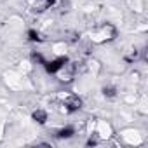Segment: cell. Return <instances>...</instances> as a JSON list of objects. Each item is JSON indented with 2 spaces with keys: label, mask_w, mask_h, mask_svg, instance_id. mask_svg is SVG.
<instances>
[{
  "label": "cell",
  "mask_w": 148,
  "mask_h": 148,
  "mask_svg": "<svg viewBox=\"0 0 148 148\" xmlns=\"http://www.w3.org/2000/svg\"><path fill=\"white\" fill-rule=\"evenodd\" d=\"M115 33H117V28L112 23H103V25L94 26L89 32V40L94 44H105V42L112 40L115 37Z\"/></svg>",
  "instance_id": "2"
},
{
  "label": "cell",
  "mask_w": 148,
  "mask_h": 148,
  "mask_svg": "<svg viewBox=\"0 0 148 148\" xmlns=\"http://www.w3.org/2000/svg\"><path fill=\"white\" fill-rule=\"evenodd\" d=\"M51 2L52 0H28V4L33 11H45L51 7Z\"/></svg>",
  "instance_id": "6"
},
{
  "label": "cell",
  "mask_w": 148,
  "mask_h": 148,
  "mask_svg": "<svg viewBox=\"0 0 148 148\" xmlns=\"http://www.w3.org/2000/svg\"><path fill=\"white\" fill-rule=\"evenodd\" d=\"M75 73H77V68L71 63H66V64H61L56 70V79L61 80V82H71L75 79Z\"/></svg>",
  "instance_id": "5"
},
{
  "label": "cell",
  "mask_w": 148,
  "mask_h": 148,
  "mask_svg": "<svg viewBox=\"0 0 148 148\" xmlns=\"http://www.w3.org/2000/svg\"><path fill=\"white\" fill-rule=\"evenodd\" d=\"M91 132H94L96 138H99L101 141H108L112 136H113V127L108 120H103V119H98L91 124Z\"/></svg>",
  "instance_id": "3"
},
{
  "label": "cell",
  "mask_w": 148,
  "mask_h": 148,
  "mask_svg": "<svg viewBox=\"0 0 148 148\" xmlns=\"http://www.w3.org/2000/svg\"><path fill=\"white\" fill-rule=\"evenodd\" d=\"M0 2H2V0H0Z\"/></svg>",
  "instance_id": "8"
},
{
  "label": "cell",
  "mask_w": 148,
  "mask_h": 148,
  "mask_svg": "<svg viewBox=\"0 0 148 148\" xmlns=\"http://www.w3.org/2000/svg\"><path fill=\"white\" fill-rule=\"evenodd\" d=\"M119 138H120L122 143L127 145V146H139V145H143V141H145V136L141 134V131H138V129H134V127L122 129V131L119 132Z\"/></svg>",
  "instance_id": "4"
},
{
  "label": "cell",
  "mask_w": 148,
  "mask_h": 148,
  "mask_svg": "<svg viewBox=\"0 0 148 148\" xmlns=\"http://www.w3.org/2000/svg\"><path fill=\"white\" fill-rule=\"evenodd\" d=\"M4 132H5V124H4V120H0V138L4 136Z\"/></svg>",
  "instance_id": "7"
},
{
  "label": "cell",
  "mask_w": 148,
  "mask_h": 148,
  "mask_svg": "<svg viewBox=\"0 0 148 148\" xmlns=\"http://www.w3.org/2000/svg\"><path fill=\"white\" fill-rule=\"evenodd\" d=\"M2 80L5 84V87L12 92H19V91H25L28 87V79L23 71H19L18 68H12V70H5L2 73Z\"/></svg>",
  "instance_id": "1"
}]
</instances>
